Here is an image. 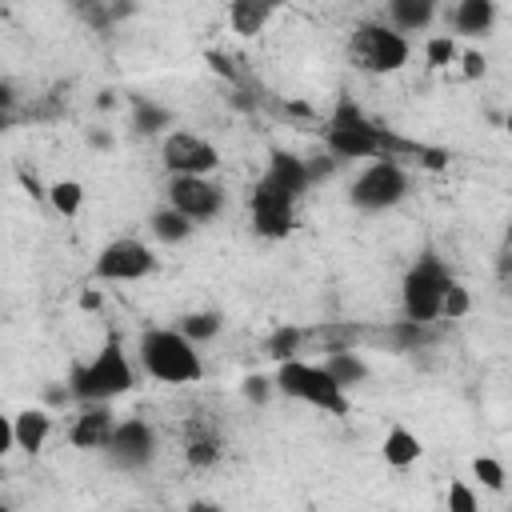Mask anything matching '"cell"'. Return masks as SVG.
<instances>
[{"label":"cell","instance_id":"1","mask_svg":"<svg viewBox=\"0 0 512 512\" xmlns=\"http://www.w3.org/2000/svg\"><path fill=\"white\" fill-rule=\"evenodd\" d=\"M324 148L336 164L344 160H400V156H416V140H400L396 132L380 128L376 120L364 116V108L348 96L336 100L328 124H324Z\"/></svg>","mask_w":512,"mask_h":512},{"label":"cell","instance_id":"2","mask_svg":"<svg viewBox=\"0 0 512 512\" xmlns=\"http://www.w3.org/2000/svg\"><path fill=\"white\" fill-rule=\"evenodd\" d=\"M132 388H136V368H132L124 340L116 332H108L100 352L92 360L76 364L68 376V396L80 404H112L116 396H124Z\"/></svg>","mask_w":512,"mask_h":512},{"label":"cell","instance_id":"3","mask_svg":"<svg viewBox=\"0 0 512 512\" xmlns=\"http://www.w3.org/2000/svg\"><path fill=\"white\" fill-rule=\"evenodd\" d=\"M136 352L144 372L160 384H196L204 376V360L196 344H188L176 328H144Z\"/></svg>","mask_w":512,"mask_h":512},{"label":"cell","instance_id":"4","mask_svg":"<svg viewBox=\"0 0 512 512\" xmlns=\"http://www.w3.org/2000/svg\"><path fill=\"white\" fill-rule=\"evenodd\" d=\"M272 388H276L280 396L300 400V404H308V408H320V412H328V416H348V408H352L348 392H344L320 364H308V360H300V356L276 364Z\"/></svg>","mask_w":512,"mask_h":512},{"label":"cell","instance_id":"5","mask_svg":"<svg viewBox=\"0 0 512 512\" xmlns=\"http://www.w3.org/2000/svg\"><path fill=\"white\" fill-rule=\"evenodd\" d=\"M348 60H352V68H360L368 76H392L412 60V44H408V36L392 32L380 20H364L348 36Z\"/></svg>","mask_w":512,"mask_h":512},{"label":"cell","instance_id":"6","mask_svg":"<svg viewBox=\"0 0 512 512\" xmlns=\"http://www.w3.org/2000/svg\"><path fill=\"white\" fill-rule=\"evenodd\" d=\"M452 272L444 268L440 256L424 252L408 272H404V284H400V308H404V320L412 324H432L440 320V296L448 288Z\"/></svg>","mask_w":512,"mask_h":512},{"label":"cell","instance_id":"7","mask_svg":"<svg viewBox=\"0 0 512 512\" xmlns=\"http://www.w3.org/2000/svg\"><path fill=\"white\" fill-rule=\"evenodd\" d=\"M408 196V172L400 160H372L352 184H348V204L360 212H384L396 208Z\"/></svg>","mask_w":512,"mask_h":512},{"label":"cell","instance_id":"8","mask_svg":"<svg viewBox=\"0 0 512 512\" xmlns=\"http://www.w3.org/2000/svg\"><path fill=\"white\" fill-rule=\"evenodd\" d=\"M152 272H156V252H152V244H144L136 236L108 240L92 264V280H108V284H132Z\"/></svg>","mask_w":512,"mask_h":512},{"label":"cell","instance_id":"9","mask_svg":"<svg viewBox=\"0 0 512 512\" xmlns=\"http://www.w3.org/2000/svg\"><path fill=\"white\" fill-rule=\"evenodd\" d=\"M160 164L168 168V176H212L220 168V152L200 132L176 128L160 140Z\"/></svg>","mask_w":512,"mask_h":512},{"label":"cell","instance_id":"10","mask_svg":"<svg viewBox=\"0 0 512 512\" xmlns=\"http://www.w3.org/2000/svg\"><path fill=\"white\" fill-rule=\"evenodd\" d=\"M104 456H108L116 468H124V472H140V468H148V464L156 460V432H152V424L140 420V416L116 420Z\"/></svg>","mask_w":512,"mask_h":512},{"label":"cell","instance_id":"11","mask_svg":"<svg viewBox=\"0 0 512 512\" xmlns=\"http://www.w3.org/2000/svg\"><path fill=\"white\" fill-rule=\"evenodd\" d=\"M168 208L192 224L212 220L224 208V188L208 176H168Z\"/></svg>","mask_w":512,"mask_h":512},{"label":"cell","instance_id":"12","mask_svg":"<svg viewBox=\"0 0 512 512\" xmlns=\"http://www.w3.org/2000/svg\"><path fill=\"white\" fill-rule=\"evenodd\" d=\"M248 216H252L256 236H264V240H284V236L296 228V204H292V200H284L280 192L264 188L260 180L252 184V196H248Z\"/></svg>","mask_w":512,"mask_h":512},{"label":"cell","instance_id":"13","mask_svg":"<svg viewBox=\"0 0 512 512\" xmlns=\"http://www.w3.org/2000/svg\"><path fill=\"white\" fill-rule=\"evenodd\" d=\"M112 428H116V416L108 404H80V412L68 428V444L80 452H104Z\"/></svg>","mask_w":512,"mask_h":512},{"label":"cell","instance_id":"14","mask_svg":"<svg viewBox=\"0 0 512 512\" xmlns=\"http://www.w3.org/2000/svg\"><path fill=\"white\" fill-rule=\"evenodd\" d=\"M260 184L264 188H272V192H280L284 200H300L304 192H308V172H304V156H296V152H284V148H276L272 152V160H268V172L260 176Z\"/></svg>","mask_w":512,"mask_h":512},{"label":"cell","instance_id":"15","mask_svg":"<svg viewBox=\"0 0 512 512\" xmlns=\"http://www.w3.org/2000/svg\"><path fill=\"white\" fill-rule=\"evenodd\" d=\"M48 436H52V416L44 408H24L12 416V440L24 456H40Z\"/></svg>","mask_w":512,"mask_h":512},{"label":"cell","instance_id":"16","mask_svg":"<svg viewBox=\"0 0 512 512\" xmlns=\"http://www.w3.org/2000/svg\"><path fill=\"white\" fill-rule=\"evenodd\" d=\"M448 16H452V28H456V32H448L452 40L456 36H488L492 24H496V0H460Z\"/></svg>","mask_w":512,"mask_h":512},{"label":"cell","instance_id":"17","mask_svg":"<svg viewBox=\"0 0 512 512\" xmlns=\"http://www.w3.org/2000/svg\"><path fill=\"white\" fill-rule=\"evenodd\" d=\"M380 456H384L388 468H412V464L424 456V440H420L412 428L392 424V428L384 432V440H380Z\"/></svg>","mask_w":512,"mask_h":512},{"label":"cell","instance_id":"18","mask_svg":"<svg viewBox=\"0 0 512 512\" xmlns=\"http://www.w3.org/2000/svg\"><path fill=\"white\" fill-rule=\"evenodd\" d=\"M384 16H388V28L400 32V36L424 32L432 24V16H436V0H388Z\"/></svg>","mask_w":512,"mask_h":512},{"label":"cell","instance_id":"19","mask_svg":"<svg viewBox=\"0 0 512 512\" xmlns=\"http://www.w3.org/2000/svg\"><path fill=\"white\" fill-rule=\"evenodd\" d=\"M320 368L344 388V392H352L356 384H364L368 376H372V368H368V360L356 352V348H344V352H328L324 360H320Z\"/></svg>","mask_w":512,"mask_h":512},{"label":"cell","instance_id":"20","mask_svg":"<svg viewBox=\"0 0 512 512\" xmlns=\"http://www.w3.org/2000/svg\"><path fill=\"white\" fill-rule=\"evenodd\" d=\"M220 452H224V440H220L216 428H208V424H188L184 460H188L192 468H212V464L220 460Z\"/></svg>","mask_w":512,"mask_h":512},{"label":"cell","instance_id":"21","mask_svg":"<svg viewBox=\"0 0 512 512\" xmlns=\"http://www.w3.org/2000/svg\"><path fill=\"white\" fill-rule=\"evenodd\" d=\"M276 16V4H268V0H232L228 4V24H232V32H240V36H256V32H264V24Z\"/></svg>","mask_w":512,"mask_h":512},{"label":"cell","instance_id":"22","mask_svg":"<svg viewBox=\"0 0 512 512\" xmlns=\"http://www.w3.org/2000/svg\"><path fill=\"white\" fill-rule=\"evenodd\" d=\"M220 328H224V316L220 312H212V308H200V312H184L180 316V324H176V332L188 340V344H208V340H216L220 336Z\"/></svg>","mask_w":512,"mask_h":512},{"label":"cell","instance_id":"23","mask_svg":"<svg viewBox=\"0 0 512 512\" xmlns=\"http://www.w3.org/2000/svg\"><path fill=\"white\" fill-rule=\"evenodd\" d=\"M192 228H196V224L184 220V216H180L176 208H168V204L148 216V232H152L160 244H184V240L192 236Z\"/></svg>","mask_w":512,"mask_h":512},{"label":"cell","instance_id":"24","mask_svg":"<svg viewBox=\"0 0 512 512\" xmlns=\"http://www.w3.org/2000/svg\"><path fill=\"white\" fill-rule=\"evenodd\" d=\"M48 204L60 212V216H76L84 208V184L80 180H52L48 184Z\"/></svg>","mask_w":512,"mask_h":512},{"label":"cell","instance_id":"25","mask_svg":"<svg viewBox=\"0 0 512 512\" xmlns=\"http://www.w3.org/2000/svg\"><path fill=\"white\" fill-rule=\"evenodd\" d=\"M172 124V112L168 108H160V104H152V100H136L132 104V128L140 132V136H156L160 128H168Z\"/></svg>","mask_w":512,"mask_h":512},{"label":"cell","instance_id":"26","mask_svg":"<svg viewBox=\"0 0 512 512\" xmlns=\"http://www.w3.org/2000/svg\"><path fill=\"white\" fill-rule=\"evenodd\" d=\"M384 336L396 344V352H416L420 344H428V340H432L428 324H412V320H396V324H388V328H384Z\"/></svg>","mask_w":512,"mask_h":512},{"label":"cell","instance_id":"27","mask_svg":"<svg viewBox=\"0 0 512 512\" xmlns=\"http://www.w3.org/2000/svg\"><path fill=\"white\" fill-rule=\"evenodd\" d=\"M300 344H304V332L300 328H292V324H280L272 336H268V356L276 360V364H284V360H296V352H300Z\"/></svg>","mask_w":512,"mask_h":512},{"label":"cell","instance_id":"28","mask_svg":"<svg viewBox=\"0 0 512 512\" xmlns=\"http://www.w3.org/2000/svg\"><path fill=\"white\" fill-rule=\"evenodd\" d=\"M468 312H472V292L452 276L444 296H440V320H464Z\"/></svg>","mask_w":512,"mask_h":512},{"label":"cell","instance_id":"29","mask_svg":"<svg viewBox=\"0 0 512 512\" xmlns=\"http://www.w3.org/2000/svg\"><path fill=\"white\" fill-rule=\"evenodd\" d=\"M360 332L364 328H356V324H320L316 328V340L324 344V352H344V348H356Z\"/></svg>","mask_w":512,"mask_h":512},{"label":"cell","instance_id":"30","mask_svg":"<svg viewBox=\"0 0 512 512\" xmlns=\"http://www.w3.org/2000/svg\"><path fill=\"white\" fill-rule=\"evenodd\" d=\"M424 60H428V68H448V64L460 60V48L448 32H436V36L424 40Z\"/></svg>","mask_w":512,"mask_h":512},{"label":"cell","instance_id":"31","mask_svg":"<svg viewBox=\"0 0 512 512\" xmlns=\"http://www.w3.org/2000/svg\"><path fill=\"white\" fill-rule=\"evenodd\" d=\"M472 476H476L480 488H488V492H504V484H508L504 464H500L496 456H476V460H472Z\"/></svg>","mask_w":512,"mask_h":512},{"label":"cell","instance_id":"32","mask_svg":"<svg viewBox=\"0 0 512 512\" xmlns=\"http://www.w3.org/2000/svg\"><path fill=\"white\" fill-rule=\"evenodd\" d=\"M444 504H448V512H480V496H476V488L468 480H452Z\"/></svg>","mask_w":512,"mask_h":512},{"label":"cell","instance_id":"33","mask_svg":"<svg viewBox=\"0 0 512 512\" xmlns=\"http://www.w3.org/2000/svg\"><path fill=\"white\" fill-rule=\"evenodd\" d=\"M240 392H244V400H248V404H268L276 388H272V376H260V372H252V376H244Z\"/></svg>","mask_w":512,"mask_h":512},{"label":"cell","instance_id":"34","mask_svg":"<svg viewBox=\"0 0 512 512\" xmlns=\"http://www.w3.org/2000/svg\"><path fill=\"white\" fill-rule=\"evenodd\" d=\"M460 64H464V76H468V80H476V76L488 72V60H484L480 52H460Z\"/></svg>","mask_w":512,"mask_h":512},{"label":"cell","instance_id":"35","mask_svg":"<svg viewBox=\"0 0 512 512\" xmlns=\"http://www.w3.org/2000/svg\"><path fill=\"white\" fill-rule=\"evenodd\" d=\"M12 448H16V440H12V416H0V460H4Z\"/></svg>","mask_w":512,"mask_h":512},{"label":"cell","instance_id":"36","mask_svg":"<svg viewBox=\"0 0 512 512\" xmlns=\"http://www.w3.org/2000/svg\"><path fill=\"white\" fill-rule=\"evenodd\" d=\"M80 308H84V312H100V292H96V288H84V292H80Z\"/></svg>","mask_w":512,"mask_h":512},{"label":"cell","instance_id":"37","mask_svg":"<svg viewBox=\"0 0 512 512\" xmlns=\"http://www.w3.org/2000/svg\"><path fill=\"white\" fill-rule=\"evenodd\" d=\"M184 512H224L216 500H188V508Z\"/></svg>","mask_w":512,"mask_h":512},{"label":"cell","instance_id":"38","mask_svg":"<svg viewBox=\"0 0 512 512\" xmlns=\"http://www.w3.org/2000/svg\"><path fill=\"white\" fill-rule=\"evenodd\" d=\"M88 144H92V148H108L112 140H108V132H88Z\"/></svg>","mask_w":512,"mask_h":512},{"label":"cell","instance_id":"39","mask_svg":"<svg viewBox=\"0 0 512 512\" xmlns=\"http://www.w3.org/2000/svg\"><path fill=\"white\" fill-rule=\"evenodd\" d=\"M8 124H12V116H8V112H4V108H0V132H4V128H8Z\"/></svg>","mask_w":512,"mask_h":512},{"label":"cell","instance_id":"40","mask_svg":"<svg viewBox=\"0 0 512 512\" xmlns=\"http://www.w3.org/2000/svg\"><path fill=\"white\" fill-rule=\"evenodd\" d=\"M0 512H12V508H8V504H0Z\"/></svg>","mask_w":512,"mask_h":512},{"label":"cell","instance_id":"41","mask_svg":"<svg viewBox=\"0 0 512 512\" xmlns=\"http://www.w3.org/2000/svg\"><path fill=\"white\" fill-rule=\"evenodd\" d=\"M124 512H140V508H124Z\"/></svg>","mask_w":512,"mask_h":512}]
</instances>
